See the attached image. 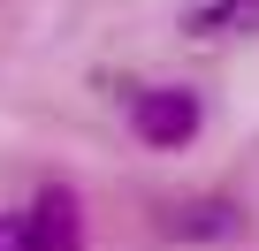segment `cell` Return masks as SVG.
I'll return each instance as SVG.
<instances>
[{
  "mask_svg": "<svg viewBox=\"0 0 259 251\" xmlns=\"http://www.w3.org/2000/svg\"><path fill=\"white\" fill-rule=\"evenodd\" d=\"M130 122H138V137H145L153 153H176V145H191V137H198L206 107H198V91H191V84H153V91H138Z\"/></svg>",
  "mask_w": 259,
  "mask_h": 251,
  "instance_id": "6da1fadb",
  "label": "cell"
},
{
  "mask_svg": "<svg viewBox=\"0 0 259 251\" xmlns=\"http://www.w3.org/2000/svg\"><path fill=\"white\" fill-rule=\"evenodd\" d=\"M236 228H244V206L236 198H183V206L160 213V236H176V243H221Z\"/></svg>",
  "mask_w": 259,
  "mask_h": 251,
  "instance_id": "7a4b0ae2",
  "label": "cell"
},
{
  "mask_svg": "<svg viewBox=\"0 0 259 251\" xmlns=\"http://www.w3.org/2000/svg\"><path fill=\"white\" fill-rule=\"evenodd\" d=\"M23 228H31V251H76V243H84V221H76V190L46 183V190L23 206Z\"/></svg>",
  "mask_w": 259,
  "mask_h": 251,
  "instance_id": "3957f363",
  "label": "cell"
},
{
  "mask_svg": "<svg viewBox=\"0 0 259 251\" xmlns=\"http://www.w3.org/2000/svg\"><path fill=\"white\" fill-rule=\"evenodd\" d=\"M183 31L191 38H259V0H191Z\"/></svg>",
  "mask_w": 259,
  "mask_h": 251,
  "instance_id": "277c9868",
  "label": "cell"
},
{
  "mask_svg": "<svg viewBox=\"0 0 259 251\" xmlns=\"http://www.w3.org/2000/svg\"><path fill=\"white\" fill-rule=\"evenodd\" d=\"M0 251H31V228H23V213H0Z\"/></svg>",
  "mask_w": 259,
  "mask_h": 251,
  "instance_id": "5b68a950",
  "label": "cell"
}]
</instances>
